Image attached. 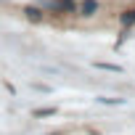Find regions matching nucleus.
Returning <instances> with one entry per match:
<instances>
[{
	"label": "nucleus",
	"mask_w": 135,
	"mask_h": 135,
	"mask_svg": "<svg viewBox=\"0 0 135 135\" xmlns=\"http://www.w3.org/2000/svg\"><path fill=\"white\" fill-rule=\"evenodd\" d=\"M119 21H122L124 27H132V24H135V8H127V11L119 16Z\"/></svg>",
	"instance_id": "423d86ee"
},
{
	"label": "nucleus",
	"mask_w": 135,
	"mask_h": 135,
	"mask_svg": "<svg viewBox=\"0 0 135 135\" xmlns=\"http://www.w3.org/2000/svg\"><path fill=\"white\" fill-rule=\"evenodd\" d=\"M24 16H27L32 24H40V21L45 19V11H42L40 6H24Z\"/></svg>",
	"instance_id": "f03ea898"
},
{
	"label": "nucleus",
	"mask_w": 135,
	"mask_h": 135,
	"mask_svg": "<svg viewBox=\"0 0 135 135\" xmlns=\"http://www.w3.org/2000/svg\"><path fill=\"white\" fill-rule=\"evenodd\" d=\"M98 11V0H80L77 3V13L80 16H93Z\"/></svg>",
	"instance_id": "7ed1b4c3"
},
{
	"label": "nucleus",
	"mask_w": 135,
	"mask_h": 135,
	"mask_svg": "<svg viewBox=\"0 0 135 135\" xmlns=\"http://www.w3.org/2000/svg\"><path fill=\"white\" fill-rule=\"evenodd\" d=\"M40 8L50 13H77L74 0H40Z\"/></svg>",
	"instance_id": "f257e3e1"
},
{
	"label": "nucleus",
	"mask_w": 135,
	"mask_h": 135,
	"mask_svg": "<svg viewBox=\"0 0 135 135\" xmlns=\"http://www.w3.org/2000/svg\"><path fill=\"white\" fill-rule=\"evenodd\" d=\"M93 66H95V69H106V72H117V74H122V72H124L119 64H109V61H95Z\"/></svg>",
	"instance_id": "20e7f679"
},
{
	"label": "nucleus",
	"mask_w": 135,
	"mask_h": 135,
	"mask_svg": "<svg viewBox=\"0 0 135 135\" xmlns=\"http://www.w3.org/2000/svg\"><path fill=\"white\" fill-rule=\"evenodd\" d=\"M53 114H58L56 106H45V109H35V111H32V117H37V119H42V117H53Z\"/></svg>",
	"instance_id": "39448f33"
},
{
	"label": "nucleus",
	"mask_w": 135,
	"mask_h": 135,
	"mask_svg": "<svg viewBox=\"0 0 135 135\" xmlns=\"http://www.w3.org/2000/svg\"><path fill=\"white\" fill-rule=\"evenodd\" d=\"M98 103H109V106H122V103H124V98H106V95H103V98H98Z\"/></svg>",
	"instance_id": "0eeeda50"
}]
</instances>
